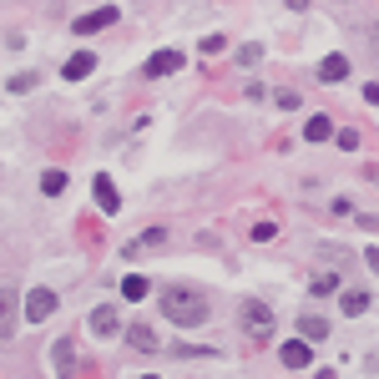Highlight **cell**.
<instances>
[{
    "mask_svg": "<svg viewBox=\"0 0 379 379\" xmlns=\"http://www.w3.org/2000/svg\"><path fill=\"white\" fill-rule=\"evenodd\" d=\"M91 197H96V207H101V212H117V207H122V192H117V182L106 177V172L91 182Z\"/></svg>",
    "mask_w": 379,
    "mask_h": 379,
    "instance_id": "cell-8",
    "label": "cell"
},
{
    "mask_svg": "<svg viewBox=\"0 0 379 379\" xmlns=\"http://www.w3.org/2000/svg\"><path fill=\"white\" fill-rule=\"evenodd\" d=\"M106 26H117V6H101V11H86L71 31L76 36H96V31H106Z\"/></svg>",
    "mask_w": 379,
    "mask_h": 379,
    "instance_id": "cell-5",
    "label": "cell"
},
{
    "mask_svg": "<svg viewBox=\"0 0 379 379\" xmlns=\"http://www.w3.org/2000/svg\"><path fill=\"white\" fill-rule=\"evenodd\" d=\"M369 303H374L369 289H344V294H339V308H344V313H369Z\"/></svg>",
    "mask_w": 379,
    "mask_h": 379,
    "instance_id": "cell-13",
    "label": "cell"
},
{
    "mask_svg": "<svg viewBox=\"0 0 379 379\" xmlns=\"http://www.w3.org/2000/svg\"><path fill=\"white\" fill-rule=\"evenodd\" d=\"M31 86H36V76H31V71H21V76H11V91H31Z\"/></svg>",
    "mask_w": 379,
    "mask_h": 379,
    "instance_id": "cell-24",
    "label": "cell"
},
{
    "mask_svg": "<svg viewBox=\"0 0 379 379\" xmlns=\"http://www.w3.org/2000/svg\"><path fill=\"white\" fill-rule=\"evenodd\" d=\"M162 313H167L172 323H202L207 318V298L187 284H167L162 289Z\"/></svg>",
    "mask_w": 379,
    "mask_h": 379,
    "instance_id": "cell-1",
    "label": "cell"
},
{
    "mask_svg": "<svg viewBox=\"0 0 379 379\" xmlns=\"http://www.w3.org/2000/svg\"><path fill=\"white\" fill-rule=\"evenodd\" d=\"M162 243H167V233L152 228V233H142V238H132V243H127V258H142L147 248H162Z\"/></svg>",
    "mask_w": 379,
    "mask_h": 379,
    "instance_id": "cell-15",
    "label": "cell"
},
{
    "mask_svg": "<svg viewBox=\"0 0 379 379\" xmlns=\"http://www.w3.org/2000/svg\"><path fill=\"white\" fill-rule=\"evenodd\" d=\"M127 344L137 354H152L157 349V334H152V323H127Z\"/></svg>",
    "mask_w": 379,
    "mask_h": 379,
    "instance_id": "cell-11",
    "label": "cell"
},
{
    "mask_svg": "<svg viewBox=\"0 0 379 379\" xmlns=\"http://www.w3.org/2000/svg\"><path fill=\"white\" fill-rule=\"evenodd\" d=\"M122 298H127V303L147 298V279H142V274H127V279H122Z\"/></svg>",
    "mask_w": 379,
    "mask_h": 379,
    "instance_id": "cell-17",
    "label": "cell"
},
{
    "mask_svg": "<svg viewBox=\"0 0 379 379\" xmlns=\"http://www.w3.org/2000/svg\"><path fill=\"white\" fill-rule=\"evenodd\" d=\"M308 294H313V298L339 294V274H313V279H308Z\"/></svg>",
    "mask_w": 379,
    "mask_h": 379,
    "instance_id": "cell-16",
    "label": "cell"
},
{
    "mask_svg": "<svg viewBox=\"0 0 379 379\" xmlns=\"http://www.w3.org/2000/svg\"><path fill=\"white\" fill-rule=\"evenodd\" d=\"M318 81H349V56H339V51H334V56H323L318 61Z\"/></svg>",
    "mask_w": 379,
    "mask_h": 379,
    "instance_id": "cell-10",
    "label": "cell"
},
{
    "mask_svg": "<svg viewBox=\"0 0 379 379\" xmlns=\"http://www.w3.org/2000/svg\"><path fill=\"white\" fill-rule=\"evenodd\" d=\"M31 323H41V318H51V313H56V294H51V289H31L26 294V308H21Z\"/></svg>",
    "mask_w": 379,
    "mask_h": 379,
    "instance_id": "cell-4",
    "label": "cell"
},
{
    "mask_svg": "<svg viewBox=\"0 0 379 379\" xmlns=\"http://www.w3.org/2000/svg\"><path fill=\"white\" fill-rule=\"evenodd\" d=\"M329 137H334L344 152H354V147H359V132H354V127H344V132H329Z\"/></svg>",
    "mask_w": 379,
    "mask_h": 379,
    "instance_id": "cell-22",
    "label": "cell"
},
{
    "mask_svg": "<svg viewBox=\"0 0 379 379\" xmlns=\"http://www.w3.org/2000/svg\"><path fill=\"white\" fill-rule=\"evenodd\" d=\"M274 238H279V223H258L253 228V243H274Z\"/></svg>",
    "mask_w": 379,
    "mask_h": 379,
    "instance_id": "cell-23",
    "label": "cell"
},
{
    "mask_svg": "<svg viewBox=\"0 0 379 379\" xmlns=\"http://www.w3.org/2000/svg\"><path fill=\"white\" fill-rule=\"evenodd\" d=\"M122 329V313L112 308V303H101V308H91V334H101V339H112Z\"/></svg>",
    "mask_w": 379,
    "mask_h": 379,
    "instance_id": "cell-9",
    "label": "cell"
},
{
    "mask_svg": "<svg viewBox=\"0 0 379 379\" xmlns=\"http://www.w3.org/2000/svg\"><path fill=\"white\" fill-rule=\"evenodd\" d=\"M323 334H329V318H318V313H303V318H298V339L318 344Z\"/></svg>",
    "mask_w": 379,
    "mask_h": 379,
    "instance_id": "cell-14",
    "label": "cell"
},
{
    "mask_svg": "<svg viewBox=\"0 0 379 379\" xmlns=\"http://www.w3.org/2000/svg\"><path fill=\"white\" fill-rule=\"evenodd\" d=\"M238 318H243V329H248L253 339H268V334H274V308H263L258 298H248V303L238 308Z\"/></svg>",
    "mask_w": 379,
    "mask_h": 379,
    "instance_id": "cell-2",
    "label": "cell"
},
{
    "mask_svg": "<svg viewBox=\"0 0 379 379\" xmlns=\"http://www.w3.org/2000/svg\"><path fill=\"white\" fill-rule=\"evenodd\" d=\"M21 323V294L16 289H0V339H11Z\"/></svg>",
    "mask_w": 379,
    "mask_h": 379,
    "instance_id": "cell-3",
    "label": "cell"
},
{
    "mask_svg": "<svg viewBox=\"0 0 379 379\" xmlns=\"http://www.w3.org/2000/svg\"><path fill=\"white\" fill-rule=\"evenodd\" d=\"M41 192H46V197H61V192H66V172H56V167L41 172Z\"/></svg>",
    "mask_w": 379,
    "mask_h": 379,
    "instance_id": "cell-18",
    "label": "cell"
},
{
    "mask_svg": "<svg viewBox=\"0 0 379 379\" xmlns=\"http://www.w3.org/2000/svg\"><path fill=\"white\" fill-rule=\"evenodd\" d=\"M91 71H96V56H91V51H76V56L61 66V76H66V81H81V76H91Z\"/></svg>",
    "mask_w": 379,
    "mask_h": 379,
    "instance_id": "cell-12",
    "label": "cell"
},
{
    "mask_svg": "<svg viewBox=\"0 0 379 379\" xmlns=\"http://www.w3.org/2000/svg\"><path fill=\"white\" fill-rule=\"evenodd\" d=\"M177 66H187V56H182V51H157V56H147V76H172Z\"/></svg>",
    "mask_w": 379,
    "mask_h": 379,
    "instance_id": "cell-7",
    "label": "cell"
},
{
    "mask_svg": "<svg viewBox=\"0 0 379 379\" xmlns=\"http://www.w3.org/2000/svg\"><path fill=\"white\" fill-rule=\"evenodd\" d=\"M279 359H284V369H308L313 349H308V339H289V344H279Z\"/></svg>",
    "mask_w": 379,
    "mask_h": 379,
    "instance_id": "cell-6",
    "label": "cell"
},
{
    "mask_svg": "<svg viewBox=\"0 0 379 379\" xmlns=\"http://www.w3.org/2000/svg\"><path fill=\"white\" fill-rule=\"evenodd\" d=\"M289 6H294V11H303V6H308V0H289Z\"/></svg>",
    "mask_w": 379,
    "mask_h": 379,
    "instance_id": "cell-25",
    "label": "cell"
},
{
    "mask_svg": "<svg viewBox=\"0 0 379 379\" xmlns=\"http://www.w3.org/2000/svg\"><path fill=\"white\" fill-rule=\"evenodd\" d=\"M258 61H263V46H258V41H248V46L238 51V66H258Z\"/></svg>",
    "mask_w": 379,
    "mask_h": 379,
    "instance_id": "cell-20",
    "label": "cell"
},
{
    "mask_svg": "<svg viewBox=\"0 0 379 379\" xmlns=\"http://www.w3.org/2000/svg\"><path fill=\"white\" fill-rule=\"evenodd\" d=\"M51 359H56V369H71V364H76V354H71V339H61Z\"/></svg>",
    "mask_w": 379,
    "mask_h": 379,
    "instance_id": "cell-21",
    "label": "cell"
},
{
    "mask_svg": "<svg viewBox=\"0 0 379 379\" xmlns=\"http://www.w3.org/2000/svg\"><path fill=\"white\" fill-rule=\"evenodd\" d=\"M329 132H334V127H329V117H308V127H303V137H308V142H329Z\"/></svg>",
    "mask_w": 379,
    "mask_h": 379,
    "instance_id": "cell-19",
    "label": "cell"
}]
</instances>
